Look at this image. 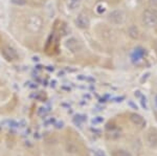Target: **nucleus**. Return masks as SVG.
Instances as JSON below:
<instances>
[{"label":"nucleus","instance_id":"nucleus-5","mask_svg":"<svg viewBox=\"0 0 157 156\" xmlns=\"http://www.w3.org/2000/svg\"><path fill=\"white\" fill-rule=\"evenodd\" d=\"M147 143L151 146L152 148H157V130L151 129L149 130L146 136Z\"/></svg>","mask_w":157,"mask_h":156},{"label":"nucleus","instance_id":"nucleus-3","mask_svg":"<svg viewBox=\"0 0 157 156\" xmlns=\"http://www.w3.org/2000/svg\"><path fill=\"white\" fill-rule=\"evenodd\" d=\"M143 23L148 27H153L157 24V12L154 10H147L143 14Z\"/></svg>","mask_w":157,"mask_h":156},{"label":"nucleus","instance_id":"nucleus-2","mask_svg":"<svg viewBox=\"0 0 157 156\" xmlns=\"http://www.w3.org/2000/svg\"><path fill=\"white\" fill-rule=\"evenodd\" d=\"M126 20V14L121 10H114L108 15V21L111 24L114 25H121L125 22Z\"/></svg>","mask_w":157,"mask_h":156},{"label":"nucleus","instance_id":"nucleus-7","mask_svg":"<svg viewBox=\"0 0 157 156\" xmlns=\"http://www.w3.org/2000/svg\"><path fill=\"white\" fill-rule=\"evenodd\" d=\"M3 56L6 58V60L9 61H12V60H16L18 58V55H17V51L15 50L13 47L11 46H6V48L3 49Z\"/></svg>","mask_w":157,"mask_h":156},{"label":"nucleus","instance_id":"nucleus-8","mask_svg":"<svg viewBox=\"0 0 157 156\" xmlns=\"http://www.w3.org/2000/svg\"><path fill=\"white\" fill-rule=\"evenodd\" d=\"M130 120L133 123L134 125L139 126V127H144L146 125V120L141 115L137 114V113H132L130 115Z\"/></svg>","mask_w":157,"mask_h":156},{"label":"nucleus","instance_id":"nucleus-14","mask_svg":"<svg viewBox=\"0 0 157 156\" xmlns=\"http://www.w3.org/2000/svg\"><path fill=\"white\" fill-rule=\"evenodd\" d=\"M150 3L153 4L154 6H157V0H150Z\"/></svg>","mask_w":157,"mask_h":156},{"label":"nucleus","instance_id":"nucleus-4","mask_svg":"<svg viewBox=\"0 0 157 156\" xmlns=\"http://www.w3.org/2000/svg\"><path fill=\"white\" fill-rule=\"evenodd\" d=\"M77 25L80 29H88L90 25V19L85 13H80L78 15V18H77Z\"/></svg>","mask_w":157,"mask_h":156},{"label":"nucleus","instance_id":"nucleus-12","mask_svg":"<svg viewBox=\"0 0 157 156\" xmlns=\"http://www.w3.org/2000/svg\"><path fill=\"white\" fill-rule=\"evenodd\" d=\"M111 156H131V154L128 152V151L120 149V150L112 151V153H111Z\"/></svg>","mask_w":157,"mask_h":156},{"label":"nucleus","instance_id":"nucleus-15","mask_svg":"<svg viewBox=\"0 0 157 156\" xmlns=\"http://www.w3.org/2000/svg\"><path fill=\"white\" fill-rule=\"evenodd\" d=\"M155 103H156V106H157V97H156V99H155Z\"/></svg>","mask_w":157,"mask_h":156},{"label":"nucleus","instance_id":"nucleus-9","mask_svg":"<svg viewBox=\"0 0 157 156\" xmlns=\"http://www.w3.org/2000/svg\"><path fill=\"white\" fill-rule=\"evenodd\" d=\"M128 35L130 36V38H132V39H138L139 37V31L138 29L135 26V25H130L128 29Z\"/></svg>","mask_w":157,"mask_h":156},{"label":"nucleus","instance_id":"nucleus-6","mask_svg":"<svg viewBox=\"0 0 157 156\" xmlns=\"http://www.w3.org/2000/svg\"><path fill=\"white\" fill-rule=\"evenodd\" d=\"M65 46H66L67 49H69L70 51H72V52H77L81 49L80 42H78L75 38H70V39H68L66 41V43H65Z\"/></svg>","mask_w":157,"mask_h":156},{"label":"nucleus","instance_id":"nucleus-10","mask_svg":"<svg viewBox=\"0 0 157 156\" xmlns=\"http://www.w3.org/2000/svg\"><path fill=\"white\" fill-rule=\"evenodd\" d=\"M146 54V51H145V49L144 48H140V47H137V48H135L134 49V52H133V60L134 61H138V60H141V58L144 57V55Z\"/></svg>","mask_w":157,"mask_h":156},{"label":"nucleus","instance_id":"nucleus-1","mask_svg":"<svg viewBox=\"0 0 157 156\" xmlns=\"http://www.w3.org/2000/svg\"><path fill=\"white\" fill-rule=\"evenodd\" d=\"M43 20L38 15H32L27 18L26 21V29L33 34H37L42 29Z\"/></svg>","mask_w":157,"mask_h":156},{"label":"nucleus","instance_id":"nucleus-13","mask_svg":"<svg viewBox=\"0 0 157 156\" xmlns=\"http://www.w3.org/2000/svg\"><path fill=\"white\" fill-rule=\"evenodd\" d=\"M13 3H16V4H19V6H23V4L26 3L25 0H12Z\"/></svg>","mask_w":157,"mask_h":156},{"label":"nucleus","instance_id":"nucleus-11","mask_svg":"<svg viewBox=\"0 0 157 156\" xmlns=\"http://www.w3.org/2000/svg\"><path fill=\"white\" fill-rule=\"evenodd\" d=\"M66 6L69 10L75 11L80 7L81 6V0H66Z\"/></svg>","mask_w":157,"mask_h":156}]
</instances>
